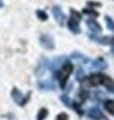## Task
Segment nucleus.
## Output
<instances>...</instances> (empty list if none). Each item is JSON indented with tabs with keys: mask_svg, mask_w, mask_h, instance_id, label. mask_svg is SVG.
Returning <instances> with one entry per match:
<instances>
[{
	"mask_svg": "<svg viewBox=\"0 0 114 120\" xmlns=\"http://www.w3.org/2000/svg\"><path fill=\"white\" fill-rule=\"evenodd\" d=\"M11 96H12L14 101H15L16 103H19V104L22 105V94H21V92H20L17 88H14V90H12Z\"/></svg>",
	"mask_w": 114,
	"mask_h": 120,
	"instance_id": "9b49d317",
	"label": "nucleus"
},
{
	"mask_svg": "<svg viewBox=\"0 0 114 120\" xmlns=\"http://www.w3.org/2000/svg\"><path fill=\"white\" fill-rule=\"evenodd\" d=\"M104 20H106V23H107L108 30H110V31H113V32H114V21L109 17V16H106Z\"/></svg>",
	"mask_w": 114,
	"mask_h": 120,
	"instance_id": "2eb2a0df",
	"label": "nucleus"
},
{
	"mask_svg": "<svg viewBox=\"0 0 114 120\" xmlns=\"http://www.w3.org/2000/svg\"><path fill=\"white\" fill-rule=\"evenodd\" d=\"M60 99L64 102V104H66V105H71V103H70L69 97H66V96H61V98H60Z\"/></svg>",
	"mask_w": 114,
	"mask_h": 120,
	"instance_id": "4be33fe9",
	"label": "nucleus"
},
{
	"mask_svg": "<svg viewBox=\"0 0 114 120\" xmlns=\"http://www.w3.org/2000/svg\"><path fill=\"white\" fill-rule=\"evenodd\" d=\"M86 25L88 26V28L92 31V32H95V33H98V32L102 31V27L101 25L97 22L96 20H92V19H88L87 21H86Z\"/></svg>",
	"mask_w": 114,
	"mask_h": 120,
	"instance_id": "423d86ee",
	"label": "nucleus"
},
{
	"mask_svg": "<svg viewBox=\"0 0 114 120\" xmlns=\"http://www.w3.org/2000/svg\"><path fill=\"white\" fill-rule=\"evenodd\" d=\"M47 115H48V110L46 108H42L39 110V113H38V115H37V120H44L47 118Z\"/></svg>",
	"mask_w": 114,
	"mask_h": 120,
	"instance_id": "4468645a",
	"label": "nucleus"
},
{
	"mask_svg": "<svg viewBox=\"0 0 114 120\" xmlns=\"http://www.w3.org/2000/svg\"><path fill=\"white\" fill-rule=\"evenodd\" d=\"M90 97V94H88V92L86 91V90H81L80 92H79V98H80V103H84V102H86L87 101V98Z\"/></svg>",
	"mask_w": 114,
	"mask_h": 120,
	"instance_id": "ddd939ff",
	"label": "nucleus"
},
{
	"mask_svg": "<svg viewBox=\"0 0 114 120\" xmlns=\"http://www.w3.org/2000/svg\"><path fill=\"white\" fill-rule=\"evenodd\" d=\"M103 79H104V75L103 74H93L88 76V77H85L81 80V85L82 87H96L103 83Z\"/></svg>",
	"mask_w": 114,
	"mask_h": 120,
	"instance_id": "f03ea898",
	"label": "nucleus"
},
{
	"mask_svg": "<svg viewBox=\"0 0 114 120\" xmlns=\"http://www.w3.org/2000/svg\"><path fill=\"white\" fill-rule=\"evenodd\" d=\"M72 69H74L72 64L70 63V61H66L60 68V70L58 71V80H59V83H60L61 88H64L65 85H66L69 76L71 75V72H72Z\"/></svg>",
	"mask_w": 114,
	"mask_h": 120,
	"instance_id": "f257e3e1",
	"label": "nucleus"
},
{
	"mask_svg": "<svg viewBox=\"0 0 114 120\" xmlns=\"http://www.w3.org/2000/svg\"><path fill=\"white\" fill-rule=\"evenodd\" d=\"M87 114H88V118L90 119H92V120H103L106 116H104V114H103L98 108H96V107H93V108H91L90 110L87 112Z\"/></svg>",
	"mask_w": 114,
	"mask_h": 120,
	"instance_id": "7ed1b4c3",
	"label": "nucleus"
},
{
	"mask_svg": "<svg viewBox=\"0 0 114 120\" xmlns=\"http://www.w3.org/2000/svg\"><path fill=\"white\" fill-rule=\"evenodd\" d=\"M68 27H69V30L71 32H74V33H80V32H81L79 22H77V21H75L74 19H70L68 21Z\"/></svg>",
	"mask_w": 114,
	"mask_h": 120,
	"instance_id": "0eeeda50",
	"label": "nucleus"
},
{
	"mask_svg": "<svg viewBox=\"0 0 114 120\" xmlns=\"http://www.w3.org/2000/svg\"><path fill=\"white\" fill-rule=\"evenodd\" d=\"M1 6H3V1L0 0V8H1Z\"/></svg>",
	"mask_w": 114,
	"mask_h": 120,
	"instance_id": "b1692460",
	"label": "nucleus"
},
{
	"mask_svg": "<svg viewBox=\"0 0 114 120\" xmlns=\"http://www.w3.org/2000/svg\"><path fill=\"white\" fill-rule=\"evenodd\" d=\"M92 69L104 70V69H107V63H106L102 58H98L97 60H95V61H93V64H92Z\"/></svg>",
	"mask_w": 114,
	"mask_h": 120,
	"instance_id": "6e6552de",
	"label": "nucleus"
},
{
	"mask_svg": "<svg viewBox=\"0 0 114 120\" xmlns=\"http://www.w3.org/2000/svg\"><path fill=\"white\" fill-rule=\"evenodd\" d=\"M102 85L106 86L107 90L109 91V92H114V81L110 77H108V76L104 75V79H103V83Z\"/></svg>",
	"mask_w": 114,
	"mask_h": 120,
	"instance_id": "9d476101",
	"label": "nucleus"
},
{
	"mask_svg": "<svg viewBox=\"0 0 114 120\" xmlns=\"http://www.w3.org/2000/svg\"><path fill=\"white\" fill-rule=\"evenodd\" d=\"M87 5H90V6H101V3H95V1H87Z\"/></svg>",
	"mask_w": 114,
	"mask_h": 120,
	"instance_id": "5701e85b",
	"label": "nucleus"
},
{
	"mask_svg": "<svg viewBox=\"0 0 114 120\" xmlns=\"http://www.w3.org/2000/svg\"><path fill=\"white\" fill-rule=\"evenodd\" d=\"M104 108H106V110L112 114V115H114V101L112 99H108L104 102Z\"/></svg>",
	"mask_w": 114,
	"mask_h": 120,
	"instance_id": "f8f14e48",
	"label": "nucleus"
},
{
	"mask_svg": "<svg viewBox=\"0 0 114 120\" xmlns=\"http://www.w3.org/2000/svg\"><path fill=\"white\" fill-rule=\"evenodd\" d=\"M72 108H74V110L79 114V115H84V110L81 109V107H80V103H72Z\"/></svg>",
	"mask_w": 114,
	"mask_h": 120,
	"instance_id": "a211bd4d",
	"label": "nucleus"
},
{
	"mask_svg": "<svg viewBox=\"0 0 114 120\" xmlns=\"http://www.w3.org/2000/svg\"><path fill=\"white\" fill-rule=\"evenodd\" d=\"M57 120H69V116H68V114H65V113H60L57 116Z\"/></svg>",
	"mask_w": 114,
	"mask_h": 120,
	"instance_id": "aec40b11",
	"label": "nucleus"
},
{
	"mask_svg": "<svg viewBox=\"0 0 114 120\" xmlns=\"http://www.w3.org/2000/svg\"><path fill=\"white\" fill-rule=\"evenodd\" d=\"M82 79H84V70H82V69H80L79 71H77V74H76V80L81 81Z\"/></svg>",
	"mask_w": 114,
	"mask_h": 120,
	"instance_id": "412c9836",
	"label": "nucleus"
},
{
	"mask_svg": "<svg viewBox=\"0 0 114 120\" xmlns=\"http://www.w3.org/2000/svg\"><path fill=\"white\" fill-rule=\"evenodd\" d=\"M53 15H54V17H55L57 22L60 25V26H63L64 22H65V15L63 14V11L60 10V8H58V6L54 8V9H53Z\"/></svg>",
	"mask_w": 114,
	"mask_h": 120,
	"instance_id": "39448f33",
	"label": "nucleus"
},
{
	"mask_svg": "<svg viewBox=\"0 0 114 120\" xmlns=\"http://www.w3.org/2000/svg\"><path fill=\"white\" fill-rule=\"evenodd\" d=\"M39 42H41V44L46 49H53L54 48V41L52 39V37L47 36V34H43L41 37Z\"/></svg>",
	"mask_w": 114,
	"mask_h": 120,
	"instance_id": "20e7f679",
	"label": "nucleus"
},
{
	"mask_svg": "<svg viewBox=\"0 0 114 120\" xmlns=\"http://www.w3.org/2000/svg\"><path fill=\"white\" fill-rule=\"evenodd\" d=\"M37 16H38V17H39L42 21H46V20L48 19L47 14H46L44 11H42V10H38V11H37Z\"/></svg>",
	"mask_w": 114,
	"mask_h": 120,
	"instance_id": "6ab92c4d",
	"label": "nucleus"
},
{
	"mask_svg": "<svg viewBox=\"0 0 114 120\" xmlns=\"http://www.w3.org/2000/svg\"><path fill=\"white\" fill-rule=\"evenodd\" d=\"M70 14H71V19H74L75 21H77V22H79V21L81 20V14L77 12L76 10L71 9V10H70Z\"/></svg>",
	"mask_w": 114,
	"mask_h": 120,
	"instance_id": "dca6fc26",
	"label": "nucleus"
},
{
	"mask_svg": "<svg viewBox=\"0 0 114 120\" xmlns=\"http://www.w3.org/2000/svg\"><path fill=\"white\" fill-rule=\"evenodd\" d=\"M92 39L102 43V44H108V45H114V37H102V38H96L92 36Z\"/></svg>",
	"mask_w": 114,
	"mask_h": 120,
	"instance_id": "1a4fd4ad",
	"label": "nucleus"
},
{
	"mask_svg": "<svg viewBox=\"0 0 114 120\" xmlns=\"http://www.w3.org/2000/svg\"><path fill=\"white\" fill-rule=\"evenodd\" d=\"M84 14L86 15H90V16H93V17H98V12L95 11L93 9H84Z\"/></svg>",
	"mask_w": 114,
	"mask_h": 120,
	"instance_id": "f3484780",
	"label": "nucleus"
}]
</instances>
